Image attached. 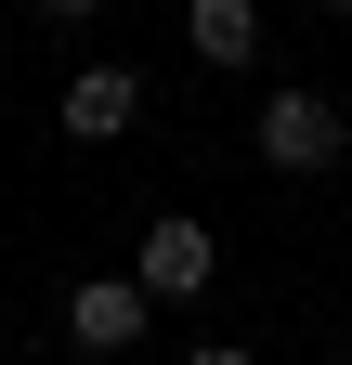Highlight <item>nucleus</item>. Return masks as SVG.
Returning a JSON list of instances; mask_svg holds the SVG:
<instances>
[{
	"instance_id": "nucleus-1",
	"label": "nucleus",
	"mask_w": 352,
	"mask_h": 365,
	"mask_svg": "<svg viewBox=\"0 0 352 365\" xmlns=\"http://www.w3.org/2000/svg\"><path fill=\"white\" fill-rule=\"evenodd\" d=\"M352 157V118L326 105V91H300V78H274L261 91V170H287V182H326Z\"/></svg>"
},
{
	"instance_id": "nucleus-2",
	"label": "nucleus",
	"mask_w": 352,
	"mask_h": 365,
	"mask_svg": "<svg viewBox=\"0 0 352 365\" xmlns=\"http://www.w3.org/2000/svg\"><path fill=\"white\" fill-rule=\"evenodd\" d=\"M144 327H157V287H144V274H78V287H66V339L78 352H130Z\"/></svg>"
},
{
	"instance_id": "nucleus-3",
	"label": "nucleus",
	"mask_w": 352,
	"mask_h": 365,
	"mask_svg": "<svg viewBox=\"0 0 352 365\" xmlns=\"http://www.w3.org/2000/svg\"><path fill=\"white\" fill-rule=\"evenodd\" d=\"M130 274H144V287H157V313H170V300H209V274H222V248H209V222L157 209V222H144V248H130Z\"/></svg>"
},
{
	"instance_id": "nucleus-4",
	"label": "nucleus",
	"mask_w": 352,
	"mask_h": 365,
	"mask_svg": "<svg viewBox=\"0 0 352 365\" xmlns=\"http://www.w3.org/2000/svg\"><path fill=\"white\" fill-rule=\"evenodd\" d=\"M130 118H144V78H130V66H78V78H66V105H53L66 144H118Z\"/></svg>"
},
{
	"instance_id": "nucleus-5",
	"label": "nucleus",
	"mask_w": 352,
	"mask_h": 365,
	"mask_svg": "<svg viewBox=\"0 0 352 365\" xmlns=\"http://www.w3.org/2000/svg\"><path fill=\"white\" fill-rule=\"evenodd\" d=\"M183 39H196V66H261V0H183Z\"/></svg>"
},
{
	"instance_id": "nucleus-6",
	"label": "nucleus",
	"mask_w": 352,
	"mask_h": 365,
	"mask_svg": "<svg viewBox=\"0 0 352 365\" xmlns=\"http://www.w3.org/2000/svg\"><path fill=\"white\" fill-rule=\"evenodd\" d=\"M183 365H248V352H235V339H196V352H183Z\"/></svg>"
},
{
	"instance_id": "nucleus-7",
	"label": "nucleus",
	"mask_w": 352,
	"mask_h": 365,
	"mask_svg": "<svg viewBox=\"0 0 352 365\" xmlns=\"http://www.w3.org/2000/svg\"><path fill=\"white\" fill-rule=\"evenodd\" d=\"M39 14H53V26H78V14H105V0H39Z\"/></svg>"
},
{
	"instance_id": "nucleus-8",
	"label": "nucleus",
	"mask_w": 352,
	"mask_h": 365,
	"mask_svg": "<svg viewBox=\"0 0 352 365\" xmlns=\"http://www.w3.org/2000/svg\"><path fill=\"white\" fill-rule=\"evenodd\" d=\"M326 14H352V0H326Z\"/></svg>"
},
{
	"instance_id": "nucleus-9",
	"label": "nucleus",
	"mask_w": 352,
	"mask_h": 365,
	"mask_svg": "<svg viewBox=\"0 0 352 365\" xmlns=\"http://www.w3.org/2000/svg\"><path fill=\"white\" fill-rule=\"evenodd\" d=\"M326 365H352V352H326Z\"/></svg>"
}]
</instances>
